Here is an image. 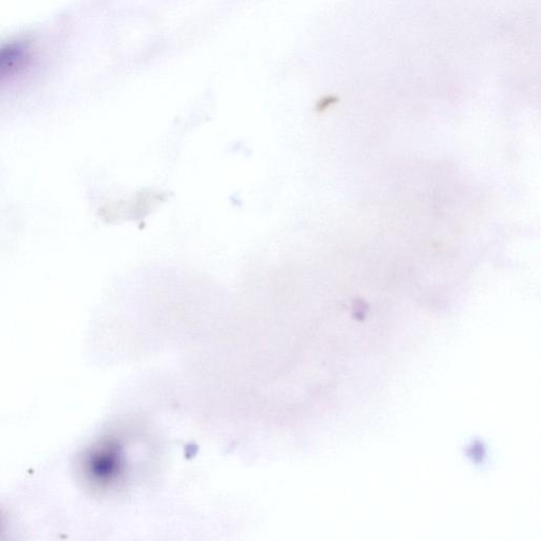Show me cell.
Segmentation results:
<instances>
[{"instance_id": "6da1fadb", "label": "cell", "mask_w": 541, "mask_h": 541, "mask_svg": "<svg viewBox=\"0 0 541 541\" xmlns=\"http://www.w3.org/2000/svg\"><path fill=\"white\" fill-rule=\"evenodd\" d=\"M25 51L21 45H10L0 49V77L22 66L26 59Z\"/></svg>"}]
</instances>
